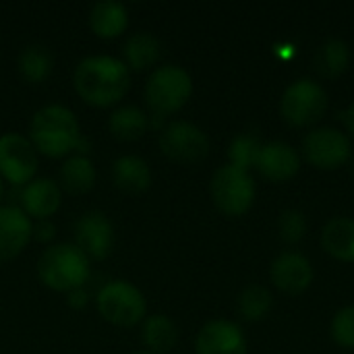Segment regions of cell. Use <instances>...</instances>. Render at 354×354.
Wrapping results in <instances>:
<instances>
[{
  "label": "cell",
  "mask_w": 354,
  "mask_h": 354,
  "mask_svg": "<svg viewBox=\"0 0 354 354\" xmlns=\"http://www.w3.org/2000/svg\"><path fill=\"white\" fill-rule=\"evenodd\" d=\"M131 354H151V353H147V351H137V353H131Z\"/></svg>",
  "instance_id": "836d02e7"
},
{
  "label": "cell",
  "mask_w": 354,
  "mask_h": 354,
  "mask_svg": "<svg viewBox=\"0 0 354 354\" xmlns=\"http://www.w3.org/2000/svg\"><path fill=\"white\" fill-rule=\"evenodd\" d=\"M39 153L25 133L6 131L0 135V178L21 189L37 176Z\"/></svg>",
  "instance_id": "30bf717a"
},
{
  "label": "cell",
  "mask_w": 354,
  "mask_h": 354,
  "mask_svg": "<svg viewBox=\"0 0 354 354\" xmlns=\"http://www.w3.org/2000/svg\"><path fill=\"white\" fill-rule=\"evenodd\" d=\"M328 104L326 87L315 79L301 77L284 89L280 97V116L295 129L313 127L326 116Z\"/></svg>",
  "instance_id": "52a82bcc"
},
{
  "label": "cell",
  "mask_w": 354,
  "mask_h": 354,
  "mask_svg": "<svg viewBox=\"0 0 354 354\" xmlns=\"http://www.w3.org/2000/svg\"><path fill=\"white\" fill-rule=\"evenodd\" d=\"M351 46L340 39V37H330L326 39L313 56V66L319 77L324 79H338L344 75L351 66Z\"/></svg>",
  "instance_id": "d4e9b609"
},
{
  "label": "cell",
  "mask_w": 354,
  "mask_h": 354,
  "mask_svg": "<svg viewBox=\"0 0 354 354\" xmlns=\"http://www.w3.org/2000/svg\"><path fill=\"white\" fill-rule=\"evenodd\" d=\"M73 89L77 97L97 110H112L120 106L133 85V73L124 66L120 56L89 54L73 68Z\"/></svg>",
  "instance_id": "6da1fadb"
},
{
  "label": "cell",
  "mask_w": 354,
  "mask_h": 354,
  "mask_svg": "<svg viewBox=\"0 0 354 354\" xmlns=\"http://www.w3.org/2000/svg\"><path fill=\"white\" fill-rule=\"evenodd\" d=\"M160 153L180 166H193L209 156L212 141L205 129L185 118H170L158 133Z\"/></svg>",
  "instance_id": "ba28073f"
},
{
  "label": "cell",
  "mask_w": 354,
  "mask_h": 354,
  "mask_svg": "<svg viewBox=\"0 0 354 354\" xmlns=\"http://www.w3.org/2000/svg\"><path fill=\"white\" fill-rule=\"evenodd\" d=\"M315 280L313 263L299 251H282L270 263V282L284 295L299 297L311 288Z\"/></svg>",
  "instance_id": "7c38bea8"
},
{
  "label": "cell",
  "mask_w": 354,
  "mask_h": 354,
  "mask_svg": "<svg viewBox=\"0 0 354 354\" xmlns=\"http://www.w3.org/2000/svg\"><path fill=\"white\" fill-rule=\"evenodd\" d=\"M319 243L332 259L342 263H354V218H330L322 228Z\"/></svg>",
  "instance_id": "603a6c76"
},
{
  "label": "cell",
  "mask_w": 354,
  "mask_h": 354,
  "mask_svg": "<svg viewBox=\"0 0 354 354\" xmlns=\"http://www.w3.org/2000/svg\"><path fill=\"white\" fill-rule=\"evenodd\" d=\"M64 201V193L56 178L35 176L31 183L19 189V207L31 222L52 220Z\"/></svg>",
  "instance_id": "5bb4252c"
},
{
  "label": "cell",
  "mask_w": 354,
  "mask_h": 354,
  "mask_svg": "<svg viewBox=\"0 0 354 354\" xmlns=\"http://www.w3.org/2000/svg\"><path fill=\"white\" fill-rule=\"evenodd\" d=\"M56 234H58V228L52 220H41V222H33V241L44 245V247H50L56 243Z\"/></svg>",
  "instance_id": "f546056e"
},
{
  "label": "cell",
  "mask_w": 354,
  "mask_h": 354,
  "mask_svg": "<svg viewBox=\"0 0 354 354\" xmlns=\"http://www.w3.org/2000/svg\"><path fill=\"white\" fill-rule=\"evenodd\" d=\"M261 141L257 135L253 133H239L230 145H228V164L241 168V170H255V162H257V156H259V149H261Z\"/></svg>",
  "instance_id": "4316f807"
},
{
  "label": "cell",
  "mask_w": 354,
  "mask_h": 354,
  "mask_svg": "<svg viewBox=\"0 0 354 354\" xmlns=\"http://www.w3.org/2000/svg\"><path fill=\"white\" fill-rule=\"evenodd\" d=\"M307 216L299 207H286L278 218V232L286 245H299L307 236Z\"/></svg>",
  "instance_id": "83f0119b"
},
{
  "label": "cell",
  "mask_w": 354,
  "mask_h": 354,
  "mask_svg": "<svg viewBox=\"0 0 354 354\" xmlns=\"http://www.w3.org/2000/svg\"><path fill=\"white\" fill-rule=\"evenodd\" d=\"M195 83L191 73L176 62H160L145 79L143 102L151 116L170 120L193 97Z\"/></svg>",
  "instance_id": "277c9868"
},
{
  "label": "cell",
  "mask_w": 354,
  "mask_h": 354,
  "mask_svg": "<svg viewBox=\"0 0 354 354\" xmlns=\"http://www.w3.org/2000/svg\"><path fill=\"white\" fill-rule=\"evenodd\" d=\"M301 158L315 170L334 172L353 160V141L342 129L313 127L303 137Z\"/></svg>",
  "instance_id": "9c48e42d"
},
{
  "label": "cell",
  "mask_w": 354,
  "mask_h": 354,
  "mask_svg": "<svg viewBox=\"0 0 354 354\" xmlns=\"http://www.w3.org/2000/svg\"><path fill=\"white\" fill-rule=\"evenodd\" d=\"M351 162H353V164H354V160H351Z\"/></svg>",
  "instance_id": "e575fe53"
},
{
  "label": "cell",
  "mask_w": 354,
  "mask_h": 354,
  "mask_svg": "<svg viewBox=\"0 0 354 354\" xmlns=\"http://www.w3.org/2000/svg\"><path fill=\"white\" fill-rule=\"evenodd\" d=\"M25 135L39 156L60 162L77 153L85 139L79 116L73 112V108L58 102L37 108L27 124Z\"/></svg>",
  "instance_id": "7a4b0ae2"
},
{
  "label": "cell",
  "mask_w": 354,
  "mask_h": 354,
  "mask_svg": "<svg viewBox=\"0 0 354 354\" xmlns=\"http://www.w3.org/2000/svg\"><path fill=\"white\" fill-rule=\"evenodd\" d=\"M303 158L297 147L286 141H266L259 149L255 170L261 178L270 183H286L295 178L301 170Z\"/></svg>",
  "instance_id": "2e32d148"
},
{
  "label": "cell",
  "mask_w": 354,
  "mask_h": 354,
  "mask_svg": "<svg viewBox=\"0 0 354 354\" xmlns=\"http://www.w3.org/2000/svg\"><path fill=\"white\" fill-rule=\"evenodd\" d=\"M207 189L214 207L226 218H241L255 205L257 183L253 174L232 164L216 168Z\"/></svg>",
  "instance_id": "8992f818"
},
{
  "label": "cell",
  "mask_w": 354,
  "mask_h": 354,
  "mask_svg": "<svg viewBox=\"0 0 354 354\" xmlns=\"http://www.w3.org/2000/svg\"><path fill=\"white\" fill-rule=\"evenodd\" d=\"M33 243V222L17 203L0 205V263L15 261Z\"/></svg>",
  "instance_id": "9a60e30c"
},
{
  "label": "cell",
  "mask_w": 354,
  "mask_h": 354,
  "mask_svg": "<svg viewBox=\"0 0 354 354\" xmlns=\"http://www.w3.org/2000/svg\"><path fill=\"white\" fill-rule=\"evenodd\" d=\"M56 60L46 44H27L17 54V73L27 85H41L54 73Z\"/></svg>",
  "instance_id": "cb8c5ba5"
},
{
  "label": "cell",
  "mask_w": 354,
  "mask_h": 354,
  "mask_svg": "<svg viewBox=\"0 0 354 354\" xmlns=\"http://www.w3.org/2000/svg\"><path fill=\"white\" fill-rule=\"evenodd\" d=\"M106 129L118 143H137L149 133V112L143 106L122 102L110 110Z\"/></svg>",
  "instance_id": "ffe728a7"
},
{
  "label": "cell",
  "mask_w": 354,
  "mask_h": 354,
  "mask_svg": "<svg viewBox=\"0 0 354 354\" xmlns=\"http://www.w3.org/2000/svg\"><path fill=\"white\" fill-rule=\"evenodd\" d=\"M195 354H249L243 328L230 319H209L195 336Z\"/></svg>",
  "instance_id": "4fadbf2b"
},
{
  "label": "cell",
  "mask_w": 354,
  "mask_h": 354,
  "mask_svg": "<svg viewBox=\"0 0 354 354\" xmlns=\"http://www.w3.org/2000/svg\"><path fill=\"white\" fill-rule=\"evenodd\" d=\"M64 303H66V307L71 311H85L93 303V295L89 292L87 286H81V288H75V290L66 292Z\"/></svg>",
  "instance_id": "4dcf8cb0"
},
{
  "label": "cell",
  "mask_w": 354,
  "mask_h": 354,
  "mask_svg": "<svg viewBox=\"0 0 354 354\" xmlns=\"http://www.w3.org/2000/svg\"><path fill=\"white\" fill-rule=\"evenodd\" d=\"M139 338L143 351L151 354H170L180 340V332L170 315L149 313L139 326Z\"/></svg>",
  "instance_id": "7402d4cb"
},
{
  "label": "cell",
  "mask_w": 354,
  "mask_h": 354,
  "mask_svg": "<svg viewBox=\"0 0 354 354\" xmlns=\"http://www.w3.org/2000/svg\"><path fill=\"white\" fill-rule=\"evenodd\" d=\"M56 183L60 185L64 195L71 197H81L93 191L97 183V168L91 156L85 153H73L64 158L58 166V178Z\"/></svg>",
  "instance_id": "44dd1931"
},
{
  "label": "cell",
  "mask_w": 354,
  "mask_h": 354,
  "mask_svg": "<svg viewBox=\"0 0 354 354\" xmlns=\"http://www.w3.org/2000/svg\"><path fill=\"white\" fill-rule=\"evenodd\" d=\"M120 60L131 73H151L162 60V41L151 31H133L122 44Z\"/></svg>",
  "instance_id": "d6986e66"
},
{
  "label": "cell",
  "mask_w": 354,
  "mask_h": 354,
  "mask_svg": "<svg viewBox=\"0 0 354 354\" xmlns=\"http://www.w3.org/2000/svg\"><path fill=\"white\" fill-rule=\"evenodd\" d=\"M274 309V295L263 284H247L236 297V315L247 324L263 322Z\"/></svg>",
  "instance_id": "484cf974"
},
{
  "label": "cell",
  "mask_w": 354,
  "mask_h": 354,
  "mask_svg": "<svg viewBox=\"0 0 354 354\" xmlns=\"http://www.w3.org/2000/svg\"><path fill=\"white\" fill-rule=\"evenodd\" d=\"M89 31L102 41H114L122 37L131 27V12L127 4L118 0H97L87 12Z\"/></svg>",
  "instance_id": "e0dca14e"
},
{
  "label": "cell",
  "mask_w": 354,
  "mask_h": 354,
  "mask_svg": "<svg viewBox=\"0 0 354 354\" xmlns=\"http://www.w3.org/2000/svg\"><path fill=\"white\" fill-rule=\"evenodd\" d=\"M4 187H6V185H4V180L0 178V205H2V197H4Z\"/></svg>",
  "instance_id": "d6a6232c"
},
{
  "label": "cell",
  "mask_w": 354,
  "mask_h": 354,
  "mask_svg": "<svg viewBox=\"0 0 354 354\" xmlns=\"http://www.w3.org/2000/svg\"><path fill=\"white\" fill-rule=\"evenodd\" d=\"M110 178L114 189L124 195H143L151 189L153 172L149 162L139 153H122L110 166Z\"/></svg>",
  "instance_id": "ac0fdd59"
},
{
  "label": "cell",
  "mask_w": 354,
  "mask_h": 354,
  "mask_svg": "<svg viewBox=\"0 0 354 354\" xmlns=\"http://www.w3.org/2000/svg\"><path fill=\"white\" fill-rule=\"evenodd\" d=\"M73 243L89 257V261H104L112 255L116 245L114 222L100 209L81 214L73 224Z\"/></svg>",
  "instance_id": "8fae6325"
},
{
  "label": "cell",
  "mask_w": 354,
  "mask_h": 354,
  "mask_svg": "<svg viewBox=\"0 0 354 354\" xmlns=\"http://www.w3.org/2000/svg\"><path fill=\"white\" fill-rule=\"evenodd\" d=\"M93 307L100 319L120 330L139 328L141 322L149 315L145 292L124 278L104 282L93 295Z\"/></svg>",
  "instance_id": "5b68a950"
},
{
  "label": "cell",
  "mask_w": 354,
  "mask_h": 354,
  "mask_svg": "<svg viewBox=\"0 0 354 354\" xmlns=\"http://www.w3.org/2000/svg\"><path fill=\"white\" fill-rule=\"evenodd\" d=\"M336 118L344 124V129H346L344 133L354 139V102H351L346 108H342V110L338 112V116H336Z\"/></svg>",
  "instance_id": "1f68e13d"
},
{
  "label": "cell",
  "mask_w": 354,
  "mask_h": 354,
  "mask_svg": "<svg viewBox=\"0 0 354 354\" xmlns=\"http://www.w3.org/2000/svg\"><path fill=\"white\" fill-rule=\"evenodd\" d=\"M332 340L346 351H354V305H346L336 311L330 324Z\"/></svg>",
  "instance_id": "f1b7e54d"
},
{
  "label": "cell",
  "mask_w": 354,
  "mask_h": 354,
  "mask_svg": "<svg viewBox=\"0 0 354 354\" xmlns=\"http://www.w3.org/2000/svg\"><path fill=\"white\" fill-rule=\"evenodd\" d=\"M35 276L44 288L66 295L75 288L87 286L91 278L89 257L71 241L44 247L35 261Z\"/></svg>",
  "instance_id": "3957f363"
}]
</instances>
